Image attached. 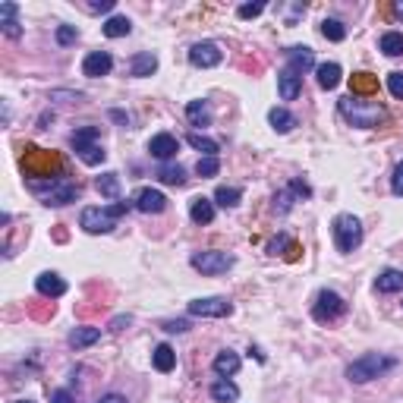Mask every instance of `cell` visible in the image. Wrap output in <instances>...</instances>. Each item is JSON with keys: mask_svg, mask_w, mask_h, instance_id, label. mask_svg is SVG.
<instances>
[{"mask_svg": "<svg viewBox=\"0 0 403 403\" xmlns=\"http://www.w3.org/2000/svg\"><path fill=\"white\" fill-rule=\"evenodd\" d=\"M22 173L32 177V183H48L51 173L63 177V157L57 151H44L38 145H26V155H22Z\"/></svg>", "mask_w": 403, "mask_h": 403, "instance_id": "obj_1", "label": "cell"}, {"mask_svg": "<svg viewBox=\"0 0 403 403\" xmlns=\"http://www.w3.org/2000/svg\"><path fill=\"white\" fill-rule=\"evenodd\" d=\"M341 114H343V120H350L359 130H375V126L384 123L388 110L375 101H362V98L347 95V98H341Z\"/></svg>", "mask_w": 403, "mask_h": 403, "instance_id": "obj_2", "label": "cell"}, {"mask_svg": "<svg viewBox=\"0 0 403 403\" xmlns=\"http://www.w3.org/2000/svg\"><path fill=\"white\" fill-rule=\"evenodd\" d=\"M126 212H130L126 202H114V205H108V208H83L79 227H83L85 233H110L117 227V218H123Z\"/></svg>", "mask_w": 403, "mask_h": 403, "instance_id": "obj_3", "label": "cell"}, {"mask_svg": "<svg viewBox=\"0 0 403 403\" xmlns=\"http://www.w3.org/2000/svg\"><path fill=\"white\" fill-rule=\"evenodd\" d=\"M397 366V359H391V356H381V353H366L359 356V359H353L347 366V378L353 384H366L372 381V378L384 375V372H391Z\"/></svg>", "mask_w": 403, "mask_h": 403, "instance_id": "obj_4", "label": "cell"}, {"mask_svg": "<svg viewBox=\"0 0 403 403\" xmlns=\"http://www.w3.org/2000/svg\"><path fill=\"white\" fill-rule=\"evenodd\" d=\"M98 136H101V130H98V126H83V130H76L73 136H69V145L76 148L79 161H83V164H89V167L104 164V157H108V151L101 148Z\"/></svg>", "mask_w": 403, "mask_h": 403, "instance_id": "obj_5", "label": "cell"}, {"mask_svg": "<svg viewBox=\"0 0 403 403\" xmlns=\"http://www.w3.org/2000/svg\"><path fill=\"white\" fill-rule=\"evenodd\" d=\"M331 233H334L337 252H343V255L356 252V249L362 246V237H366L359 218H353V214H337L334 224H331Z\"/></svg>", "mask_w": 403, "mask_h": 403, "instance_id": "obj_6", "label": "cell"}, {"mask_svg": "<svg viewBox=\"0 0 403 403\" xmlns=\"http://www.w3.org/2000/svg\"><path fill=\"white\" fill-rule=\"evenodd\" d=\"M35 192H42V202L44 205H69V202H76L79 198V186L69 183V180H48V183H28Z\"/></svg>", "mask_w": 403, "mask_h": 403, "instance_id": "obj_7", "label": "cell"}, {"mask_svg": "<svg viewBox=\"0 0 403 403\" xmlns=\"http://www.w3.org/2000/svg\"><path fill=\"white\" fill-rule=\"evenodd\" d=\"M347 315V302H343L341 293H334V290H321L318 296H315V306H312V318L321 321V325H331V321L343 318Z\"/></svg>", "mask_w": 403, "mask_h": 403, "instance_id": "obj_8", "label": "cell"}, {"mask_svg": "<svg viewBox=\"0 0 403 403\" xmlns=\"http://www.w3.org/2000/svg\"><path fill=\"white\" fill-rule=\"evenodd\" d=\"M189 265L202 274H224L237 265V259L230 252H221V249H205V252H192Z\"/></svg>", "mask_w": 403, "mask_h": 403, "instance_id": "obj_9", "label": "cell"}, {"mask_svg": "<svg viewBox=\"0 0 403 403\" xmlns=\"http://www.w3.org/2000/svg\"><path fill=\"white\" fill-rule=\"evenodd\" d=\"M189 315H196V318H227V315H233V302L224 300V296L192 300L189 302Z\"/></svg>", "mask_w": 403, "mask_h": 403, "instance_id": "obj_10", "label": "cell"}, {"mask_svg": "<svg viewBox=\"0 0 403 403\" xmlns=\"http://www.w3.org/2000/svg\"><path fill=\"white\" fill-rule=\"evenodd\" d=\"M224 60V51L218 48L214 42H196L189 48V63L192 67H202V69H212Z\"/></svg>", "mask_w": 403, "mask_h": 403, "instance_id": "obj_11", "label": "cell"}, {"mask_svg": "<svg viewBox=\"0 0 403 403\" xmlns=\"http://www.w3.org/2000/svg\"><path fill=\"white\" fill-rule=\"evenodd\" d=\"M277 92H280V98H284V101H296V98H300V92H302V76L296 73V69L284 67L277 73Z\"/></svg>", "mask_w": 403, "mask_h": 403, "instance_id": "obj_12", "label": "cell"}, {"mask_svg": "<svg viewBox=\"0 0 403 403\" xmlns=\"http://www.w3.org/2000/svg\"><path fill=\"white\" fill-rule=\"evenodd\" d=\"M110 69H114V57H110L108 51H92V54L83 60V73L89 76V79H101V76H108Z\"/></svg>", "mask_w": 403, "mask_h": 403, "instance_id": "obj_13", "label": "cell"}, {"mask_svg": "<svg viewBox=\"0 0 403 403\" xmlns=\"http://www.w3.org/2000/svg\"><path fill=\"white\" fill-rule=\"evenodd\" d=\"M148 151H151V157H157V161H171V157L180 151V139L171 136V132H157V136H151Z\"/></svg>", "mask_w": 403, "mask_h": 403, "instance_id": "obj_14", "label": "cell"}, {"mask_svg": "<svg viewBox=\"0 0 403 403\" xmlns=\"http://www.w3.org/2000/svg\"><path fill=\"white\" fill-rule=\"evenodd\" d=\"M35 290H38L42 296L57 300V296L67 293V280H63L60 274H54V271H44V274H38V277H35Z\"/></svg>", "mask_w": 403, "mask_h": 403, "instance_id": "obj_15", "label": "cell"}, {"mask_svg": "<svg viewBox=\"0 0 403 403\" xmlns=\"http://www.w3.org/2000/svg\"><path fill=\"white\" fill-rule=\"evenodd\" d=\"M136 208L142 214H161L167 208V196L161 189H142L136 196Z\"/></svg>", "mask_w": 403, "mask_h": 403, "instance_id": "obj_16", "label": "cell"}, {"mask_svg": "<svg viewBox=\"0 0 403 403\" xmlns=\"http://www.w3.org/2000/svg\"><path fill=\"white\" fill-rule=\"evenodd\" d=\"M287 54V63H290V69H296V73H309V69L315 67V54H312V48H306V44H296V48H287L284 51Z\"/></svg>", "mask_w": 403, "mask_h": 403, "instance_id": "obj_17", "label": "cell"}, {"mask_svg": "<svg viewBox=\"0 0 403 403\" xmlns=\"http://www.w3.org/2000/svg\"><path fill=\"white\" fill-rule=\"evenodd\" d=\"M350 95H353V98H372V95H378V76H372V73H353V79H350Z\"/></svg>", "mask_w": 403, "mask_h": 403, "instance_id": "obj_18", "label": "cell"}, {"mask_svg": "<svg viewBox=\"0 0 403 403\" xmlns=\"http://www.w3.org/2000/svg\"><path fill=\"white\" fill-rule=\"evenodd\" d=\"M239 366H243V359H239V353H233V350H221V353L214 356V362H212V369L218 372L221 378L237 375Z\"/></svg>", "mask_w": 403, "mask_h": 403, "instance_id": "obj_19", "label": "cell"}, {"mask_svg": "<svg viewBox=\"0 0 403 403\" xmlns=\"http://www.w3.org/2000/svg\"><path fill=\"white\" fill-rule=\"evenodd\" d=\"M375 290L378 293H400L403 290V271H397V268H384V271L375 277Z\"/></svg>", "mask_w": 403, "mask_h": 403, "instance_id": "obj_20", "label": "cell"}, {"mask_svg": "<svg viewBox=\"0 0 403 403\" xmlns=\"http://www.w3.org/2000/svg\"><path fill=\"white\" fill-rule=\"evenodd\" d=\"M157 69V57L151 54V51H142V54H136L130 60V76H136V79H145V76H151Z\"/></svg>", "mask_w": 403, "mask_h": 403, "instance_id": "obj_21", "label": "cell"}, {"mask_svg": "<svg viewBox=\"0 0 403 403\" xmlns=\"http://www.w3.org/2000/svg\"><path fill=\"white\" fill-rule=\"evenodd\" d=\"M268 123H271L274 132H280V136H284V132H290L296 126V117L290 114L287 108H271V110H268Z\"/></svg>", "mask_w": 403, "mask_h": 403, "instance_id": "obj_22", "label": "cell"}, {"mask_svg": "<svg viewBox=\"0 0 403 403\" xmlns=\"http://www.w3.org/2000/svg\"><path fill=\"white\" fill-rule=\"evenodd\" d=\"M189 218L196 221V224H212V221H214V202H212V198H205V196L192 198Z\"/></svg>", "mask_w": 403, "mask_h": 403, "instance_id": "obj_23", "label": "cell"}, {"mask_svg": "<svg viewBox=\"0 0 403 403\" xmlns=\"http://www.w3.org/2000/svg\"><path fill=\"white\" fill-rule=\"evenodd\" d=\"M315 73H318V85H321V89H328V92L337 89V85H341V79H343L341 63H321Z\"/></svg>", "mask_w": 403, "mask_h": 403, "instance_id": "obj_24", "label": "cell"}, {"mask_svg": "<svg viewBox=\"0 0 403 403\" xmlns=\"http://www.w3.org/2000/svg\"><path fill=\"white\" fill-rule=\"evenodd\" d=\"M151 362H155L157 372H171L177 366V353H173L171 343H157L155 353H151Z\"/></svg>", "mask_w": 403, "mask_h": 403, "instance_id": "obj_25", "label": "cell"}, {"mask_svg": "<svg viewBox=\"0 0 403 403\" xmlns=\"http://www.w3.org/2000/svg\"><path fill=\"white\" fill-rule=\"evenodd\" d=\"M98 341H101V328H73L69 331V347H76V350H85Z\"/></svg>", "mask_w": 403, "mask_h": 403, "instance_id": "obj_26", "label": "cell"}, {"mask_svg": "<svg viewBox=\"0 0 403 403\" xmlns=\"http://www.w3.org/2000/svg\"><path fill=\"white\" fill-rule=\"evenodd\" d=\"M212 400H218V403H233V400H239V388L230 381V378H218V381L212 384Z\"/></svg>", "mask_w": 403, "mask_h": 403, "instance_id": "obj_27", "label": "cell"}, {"mask_svg": "<svg viewBox=\"0 0 403 403\" xmlns=\"http://www.w3.org/2000/svg\"><path fill=\"white\" fill-rule=\"evenodd\" d=\"M16 13H19L16 3H3V7H0V26H3V32H7L10 38H19L22 35L19 22H16Z\"/></svg>", "mask_w": 403, "mask_h": 403, "instance_id": "obj_28", "label": "cell"}, {"mask_svg": "<svg viewBox=\"0 0 403 403\" xmlns=\"http://www.w3.org/2000/svg\"><path fill=\"white\" fill-rule=\"evenodd\" d=\"M239 202H243V189H239V186H218V189H214V205L237 208Z\"/></svg>", "mask_w": 403, "mask_h": 403, "instance_id": "obj_29", "label": "cell"}, {"mask_svg": "<svg viewBox=\"0 0 403 403\" xmlns=\"http://www.w3.org/2000/svg\"><path fill=\"white\" fill-rule=\"evenodd\" d=\"M186 142H189L196 151H202V157H218V151H221V145L214 142V139L202 136V132H189V136H186Z\"/></svg>", "mask_w": 403, "mask_h": 403, "instance_id": "obj_30", "label": "cell"}, {"mask_svg": "<svg viewBox=\"0 0 403 403\" xmlns=\"http://www.w3.org/2000/svg\"><path fill=\"white\" fill-rule=\"evenodd\" d=\"M186 117H189L192 126H208V123H212L208 101H189V104H186Z\"/></svg>", "mask_w": 403, "mask_h": 403, "instance_id": "obj_31", "label": "cell"}, {"mask_svg": "<svg viewBox=\"0 0 403 403\" xmlns=\"http://www.w3.org/2000/svg\"><path fill=\"white\" fill-rule=\"evenodd\" d=\"M95 186H98V192H101L104 198H120V177H117L114 171L101 173V177L95 180Z\"/></svg>", "mask_w": 403, "mask_h": 403, "instance_id": "obj_32", "label": "cell"}, {"mask_svg": "<svg viewBox=\"0 0 403 403\" xmlns=\"http://www.w3.org/2000/svg\"><path fill=\"white\" fill-rule=\"evenodd\" d=\"M130 32H132V22L126 19V16H110V19L104 22V35H108V38H126Z\"/></svg>", "mask_w": 403, "mask_h": 403, "instance_id": "obj_33", "label": "cell"}, {"mask_svg": "<svg viewBox=\"0 0 403 403\" xmlns=\"http://www.w3.org/2000/svg\"><path fill=\"white\" fill-rule=\"evenodd\" d=\"M161 183H167V186H183L186 183V171L180 164H164V167H157V173H155Z\"/></svg>", "mask_w": 403, "mask_h": 403, "instance_id": "obj_34", "label": "cell"}, {"mask_svg": "<svg viewBox=\"0 0 403 403\" xmlns=\"http://www.w3.org/2000/svg\"><path fill=\"white\" fill-rule=\"evenodd\" d=\"M381 51L388 57H403V32H384L381 35Z\"/></svg>", "mask_w": 403, "mask_h": 403, "instance_id": "obj_35", "label": "cell"}, {"mask_svg": "<svg viewBox=\"0 0 403 403\" xmlns=\"http://www.w3.org/2000/svg\"><path fill=\"white\" fill-rule=\"evenodd\" d=\"M321 35L328 38V42H343L347 38V26L341 19H325L321 22Z\"/></svg>", "mask_w": 403, "mask_h": 403, "instance_id": "obj_36", "label": "cell"}, {"mask_svg": "<svg viewBox=\"0 0 403 403\" xmlns=\"http://www.w3.org/2000/svg\"><path fill=\"white\" fill-rule=\"evenodd\" d=\"M218 171H221V161H218V157H198L196 173H198V177H202V180L218 177Z\"/></svg>", "mask_w": 403, "mask_h": 403, "instance_id": "obj_37", "label": "cell"}, {"mask_svg": "<svg viewBox=\"0 0 403 403\" xmlns=\"http://www.w3.org/2000/svg\"><path fill=\"white\" fill-rule=\"evenodd\" d=\"M293 198H300V196H296V192L290 189V186H287V189H284V192H277V196H274V212L287 214L290 208H293Z\"/></svg>", "mask_w": 403, "mask_h": 403, "instance_id": "obj_38", "label": "cell"}, {"mask_svg": "<svg viewBox=\"0 0 403 403\" xmlns=\"http://www.w3.org/2000/svg\"><path fill=\"white\" fill-rule=\"evenodd\" d=\"M79 42V28L76 26H60L57 28V44L60 48H69V44H76Z\"/></svg>", "mask_w": 403, "mask_h": 403, "instance_id": "obj_39", "label": "cell"}, {"mask_svg": "<svg viewBox=\"0 0 403 403\" xmlns=\"http://www.w3.org/2000/svg\"><path fill=\"white\" fill-rule=\"evenodd\" d=\"M388 92L397 101H403V73H388Z\"/></svg>", "mask_w": 403, "mask_h": 403, "instance_id": "obj_40", "label": "cell"}, {"mask_svg": "<svg viewBox=\"0 0 403 403\" xmlns=\"http://www.w3.org/2000/svg\"><path fill=\"white\" fill-rule=\"evenodd\" d=\"M293 246H296L293 239H290V237H284V233H280L277 239H271V243H268V252H271V255H277V252H284V249H293Z\"/></svg>", "mask_w": 403, "mask_h": 403, "instance_id": "obj_41", "label": "cell"}, {"mask_svg": "<svg viewBox=\"0 0 403 403\" xmlns=\"http://www.w3.org/2000/svg\"><path fill=\"white\" fill-rule=\"evenodd\" d=\"M237 13H239V19H252V16L265 13V3H243Z\"/></svg>", "mask_w": 403, "mask_h": 403, "instance_id": "obj_42", "label": "cell"}, {"mask_svg": "<svg viewBox=\"0 0 403 403\" xmlns=\"http://www.w3.org/2000/svg\"><path fill=\"white\" fill-rule=\"evenodd\" d=\"M391 192H394V196H403V161L394 167V177H391Z\"/></svg>", "mask_w": 403, "mask_h": 403, "instance_id": "obj_43", "label": "cell"}, {"mask_svg": "<svg viewBox=\"0 0 403 403\" xmlns=\"http://www.w3.org/2000/svg\"><path fill=\"white\" fill-rule=\"evenodd\" d=\"M164 331H171V334H183V331H189V321H164Z\"/></svg>", "mask_w": 403, "mask_h": 403, "instance_id": "obj_44", "label": "cell"}, {"mask_svg": "<svg viewBox=\"0 0 403 403\" xmlns=\"http://www.w3.org/2000/svg\"><path fill=\"white\" fill-rule=\"evenodd\" d=\"M92 13H110L114 10V0H95V3H89Z\"/></svg>", "mask_w": 403, "mask_h": 403, "instance_id": "obj_45", "label": "cell"}, {"mask_svg": "<svg viewBox=\"0 0 403 403\" xmlns=\"http://www.w3.org/2000/svg\"><path fill=\"white\" fill-rule=\"evenodd\" d=\"M290 189H293L300 198H309V196H312V189H309V186L302 183V180H290Z\"/></svg>", "mask_w": 403, "mask_h": 403, "instance_id": "obj_46", "label": "cell"}, {"mask_svg": "<svg viewBox=\"0 0 403 403\" xmlns=\"http://www.w3.org/2000/svg\"><path fill=\"white\" fill-rule=\"evenodd\" d=\"M51 403H76V400H73V394H69V391L57 388L54 394H51Z\"/></svg>", "mask_w": 403, "mask_h": 403, "instance_id": "obj_47", "label": "cell"}, {"mask_svg": "<svg viewBox=\"0 0 403 403\" xmlns=\"http://www.w3.org/2000/svg\"><path fill=\"white\" fill-rule=\"evenodd\" d=\"M130 315H120V318H114V321H110V328H114V331H120V328H123V325H130Z\"/></svg>", "mask_w": 403, "mask_h": 403, "instance_id": "obj_48", "label": "cell"}, {"mask_svg": "<svg viewBox=\"0 0 403 403\" xmlns=\"http://www.w3.org/2000/svg\"><path fill=\"white\" fill-rule=\"evenodd\" d=\"M98 403H126V400H123V397H120V394H108V397H101V400H98Z\"/></svg>", "mask_w": 403, "mask_h": 403, "instance_id": "obj_49", "label": "cell"}, {"mask_svg": "<svg viewBox=\"0 0 403 403\" xmlns=\"http://www.w3.org/2000/svg\"><path fill=\"white\" fill-rule=\"evenodd\" d=\"M110 117H114V120H120V123H130V117L120 114V110H110Z\"/></svg>", "mask_w": 403, "mask_h": 403, "instance_id": "obj_50", "label": "cell"}, {"mask_svg": "<svg viewBox=\"0 0 403 403\" xmlns=\"http://www.w3.org/2000/svg\"><path fill=\"white\" fill-rule=\"evenodd\" d=\"M394 13H397V16H403V3H397V7H394Z\"/></svg>", "mask_w": 403, "mask_h": 403, "instance_id": "obj_51", "label": "cell"}, {"mask_svg": "<svg viewBox=\"0 0 403 403\" xmlns=\"http://www.w3.org/2000/svg\"><path fill=\"white\" fill-rule=\"evenodd\" d=\"M16 403H35V400H16Z\"/></svg>", "mask_w": 403, "mask_h": 403, "instance_id": "obj_52", "label": "cell"}]
</instances>
